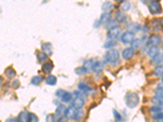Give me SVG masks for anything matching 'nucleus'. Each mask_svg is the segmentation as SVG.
<instances>
[{
	"mask_svg": "<svg viewBox=\"0 0 163 122\" xmlns=\"http://www.w3.org/2000/svg\"><path fill=\"white\" fill-rule=\"evenodd\" d=\"M140 102L139 95L135 92H128L125 96V103L126 107L130 108H134L137 107Z\"/></svg>",
	"mask_w": 163,
	"mask_h": 122,
	"instance_id": "nucleus-1",
	"label": "nucleus"
},
{
	"mask_svg": "<svg viewBox=\"0 0 163 122\" xmlns=\"http://www.w3.org/2000/svg\"><path fill=\"white\" fill-rule=\"evenodd\" d=\"M105 60L110 64H116L118 63L120 58V55L118 51L116 49L108 50L105 55Z\"/></svg>",
	"mask_w": 163,
	"mask_h": 122,
	"instance_id": "nucleus-2",
	"label": "nucleus"
},
{
	"mask_svg": "<svg viewBox=\"0 0 163 122\" xmlns=\"http://www.w3.org/2000/svg\"><path fill=\"white\" fill-rule=\"evenodd\" d=\"M149 11L152 15H158L162 13V9L159 1H151L149 3Z\"/></svg>",
	"mask_w": 163,
	"mask_h": 122,
	"instance_id": "nucleus-3",
	"label": "nucleus"
},
{
	"mask_svg": "<svg viewBox=\"0 0 163 122\" xmlns=\"http://www.w3.org/2000/svg\"><path fill=\"white\" fill-rule=\"evenodd\" d=\"M135 39V33L130 32V31H126L122 34L120 40L122 43L124 44H131L132 41Z\"/></svg>",
	"mask_w": 163,
	"mask_h": 122,
	"instance_id": "nucleus-4",
	"label": "nucleus"
},
{
	"mask_svg": "<svg viewBox=\"0 0 163 122\" xmlns=\"http://www.w3.org/2000/svg\"><path fill=\"white\" fill-rule=\"evenodd\" d=\"M122 33V29L118 26H116L113 29H109L107 33V37L111 40H115L117 38H118Z\"/></svg>",
	"mask_w": 163,
	"mask_h": 122,
	"instance_id": "nucleus-5",
	"label": "nucleus"
},
{
	"mask_svg": "<svg viewBox=\"0 0 163 122\" xmlns=\"http://www.w3.org/2000/svg\"><path fill=\"white\" fill-rule=\"evenodd\" d=\"M161 43V38L157 35H151L148 39V46L150 47H157Z\"/></svg>",
	"mask_w": 163,
	"mask_h": 122,
	"instance_id": "nucleus-6",
	"label": "nucleus"
},
{
	"mask_svg": "<svg viewBox=\"0 0 163 122\" xmlns=\"http://www.w3.org/2000/svg\"><path fill=\"white\" fill-rule=\"evenodd\" d=\"M135 55V50L131 47H126L125 49L122 51V58L126 60H131Z\"/></svg>",
	"mask_w": 163,
	"mask_h": 122,
	"instance_id": "nucleus-7",
	"label": "nucleus"
},
{
	"mask_svg": "<svg viewBox=\"0 0 163 122\" xmlns=\"http://www.w3.org/2000/svg\"><path fill=\"white\" fill-rule=\"evenodd\" d=\"M77 111L78 109L75 108L73 106H70V108H67V110H66V112H65V117L69 120H74L76 116V113H77Z\"/></svg>",
	"mask_w": 163,
	"mask_h": 122,
	"instance_id": "nucleus-8",
	"label": "nucleus"
},
{
	"mask_svg": "<svg viewBox=\"0 0 163 122\" xmlns=\"http://www.w3.org/2000/svg\"><path fill=\"white\" fill-rule=\"evenodd\" d=\"M42 52L45 53L47 56L52 55V46L50 42H44L42 44Z\"/></svg>",
	"mask_w": 163,
	"mask_h": 122,
	"instance_id": "nucleus-9",
	"label": "nucleus"
},
{
	"mask_svg": "<svg viewBox=\"0 0 163 122\" xmlns=\"http://www.w3.org/2000/svg\"><path fill=\"white\" fill-rule=\"evenodd\" d=\"M126 29H127V31H130V32L135 33L140 31L141 29V26H140V24L135 23V22H131V23H129L127 25Z\"/></svg>",
	"mask_w": 163,
	"mask_h": 122,
	"instance_id": "nucleus-10",
	"label": "nucleus"
},
{
	"mask_svg": "<svg viewBox=\"0 0 163 122\" xmlns=\"http://www.w3.org/2000/svg\"><path fill=\"white\" fill-rule=\"evenodd\" d=\"M84 99H82V98H80V97L73 99V100L72 101V106L74 107L75 108H77V109H82V108L84 106Z\"/></svg>",
	"mask_w": 163,
	"mask_h": 122,
	"instance_id": "nucleus-11",
	"label": "nucleus"
},
{
	"mask_svg": "<svg viewBox=\"0 0 163 122\" xmlns=\"http://www.w3.org/2000/svg\"><path fill=\"white\" fill-rule=\"evenodd\" d=\"M66 110H67L66 107L64 104L60 103V104L57 105V107L55 108V115L58 117H62L63 116H65Z\"/></svg>",
	"mask_w": 163,
	"mask_h": 122,
	"instance_id": "nucleus-12",
	"label": "nucleus"
},
{
	"mask_svg": "<svg viewBox=\"0 0 163 122\" xmlns=\"http://www.w3.org/2000/svg\"><path fill=\"white\" fill-rule=\"evenodd\" d=\"M126 14H124L123 12H121V11H117L116 13H115V20L118 22V23L123 24L125 23L126 21Z\"/></svg>",
	"mask_w": 163,
	"mask_h": 122,
	"instance_id": "nucleus-13",
	"label": "nucleus"
},
{
	"mask_svg": "<svg viewBox=\"0 0 163 122\" xmlns=\"http://www.w3.org/2000/svg\"><path fill=\"white\" fill-rule=\"evenodd\" d=\"M78 88L79 90L81 91L82 93H89L90 90H91V88L90 87V86L88 84H87L84 81H82L80 82L79 85H78Z\"/></svg>",
	"mask_w": 163,
	"mask_h": 122,
	"instance_id": "nucleus-14",
	"label": "nucleus"
},
{
	"mask_svg": "<svg viewBox=\"0 0 163 122\" xmlns=\"http://www.w3.org/2000/svg\"><path fill=\"white\" fill-rule=\"evenodd\" d=\"M29 112L27 110H24L22 112H20L19 116H18L17 119L19 122H28L29 121Z\"/></svg>",
	"mask_w": 163,
	"mask_h": 122,
	"instance_id": "nucleus-15",
	"label": "nucleus"
},
{
	"mask_svg": "<svg viewBox=\"0 0 163 122\" xmlns=\"http://www.w3.org/2000/svg\"><path fill=\"white\" fill-rule=\"evenodd\" d=\"M99 22L101 25H107L110 22L111 20V14L110 13H105L103 12L101 16H99Z\"/></svg>",
	"mask_w": 163,
	"mask_h": 122,
	"instance_id": "nucleus-16",
	"label": "nucleus"
},
{
	"mask_svg": "<svg viewBox=\"0 0 163 122\" xmlns=\"http://www.w3.org/2000/svg\"><path fill=\"white\" fill-rule=\"evenodd\" d=\"M151 101L155 104V106L159 107L161 108H163V96L162 95H155L153 97Z\"/></svg>",
	"mask_w": 163,
	"mask_h": 122,
	"instance_id": "nucleus-17",
	"label": "nucleus"
},
{
	"mask_svg": "<svg viewBox=\"0 0 163 122\" xmlns=\"http://www.w3.org/2000/svg\"><path fill=\"white\" fill-rule=\"evenodd\" d=\"M104 69V64L100 61H96L94 63L93 65V71L94 73H96V74H99V73H102V71Z\"/></svg>",
	"mask_w": 163,
	"mask_h": 122,
	"instance_id": "nucleus-18",
	"label": "nucleus"
},
{
	"mask_svg": "<svg viewBox=\"0 0 163 122\" xmlns=\"http://www.w3.org/2000/svg\"><path fill=\"white\" fill-rule=\"evenodd\" d=\"M114 8V4L111 2H105V3L102 4L101 10L105 13H109V12L113 10Z\"/></svg>",
	"mask_w": 163,
	"mask_h": 122,
	"instance_id": "nucleus-19",
	"label": "nucleus"
},
{
	"mask_svg": "<svg viewBox=\"0 0 163 122\" xmlns=\"http://www.w3.org/2000/svg\"><path fill=\"white\" fill-rule=\"evenodd\" d=\"M54 68V64L52 61H48L46 62L43 64V67H42V70L43 71L44 73H51V71Z\"/></svg>",
	"mask_w": 163,
	"mask_h": 122,
	"instance_id": "nucleus-20",
	"label": "nucleus"
},
{
	"mask_svg": "<svg viewBox=\"0 0 163 122\" xmlns=\"http://www.w3.org/2000/svg\"><path fill=\"white\" fill-rule=\"evenodd\" d=\"M94 62L92 60H87L84 62V64H83V67L85 68V69L87 71V73H90L93 69V65Z\"/></svg>",
	"mask_w": 163,
	"mask_h": 122,
	"instance_id": "nucleus-21",
	"label": "nucleus"
},
{
	"mask_svg": "<svg viewBox=\"0 0 163 122\" xmlns=\"http://www.w3.org/2000/svg\"><path fill=\"white\" fill-rule=\"evenodd\" d=\"M45 81H46V83L47 85H49L51 86H55L56 84V82H57V78H56V77L54 75H48L45 79Z\"/></svg>",
	"mask_w": 163,
	"mask_h": 122,
	"instance_id": "nucleus-22",
	"label": "nucleus"
},
{
	"mask_svg": "<svg viewBox=\"0 0 163 122\" xmlns=\"http://www.w3.org/2000/svg\"><path fill=\"white\" fill-rule=\"evenodd\" d=\"M131 3H129L128 1H122L119 5L120 10L122 12H128L131 9Z\"/></svg>",
	"mask_w": 163,
	"mask_h": 122,
	"instance_id": "nucleus-23",
	"label": "nucleus"
},
{
	"mask_svg": "<svg viewBox=\"0 0 163 122\" xmlns=\"http://www.w3.org/2000/svg\"><path fill=\"white\" fill-rule=\"evenodd\" d=\"M61 99L63 103H70V102L72 101V99H73V94H71L70 92L65 91V93L61 96Z\"/></svg>",
	"mask_w": 163,
	"mask_h": 122,
	"instance_id": "nucleus-24",
	"label": "nucleus"
},
{
	"mask_svg": "<svg viewBox=\"0 0 163 122\" xmlns=\"http://www.w3.org/2000/svg\"><path fill=\"white\" fill-rule=\"evenodd\" d=\"M5 75L7 76V77H8V78H12V77H14L16 73V70L13 68L12 67H8L6 69H5Z\"/></svg>",
	"mask_w": 163,
	"mask_h": 122,
	"instance_id": "nucleus-25",
	"label": "nucleus"
},
{
	"mask_svg": "<svg viewBox=\"0 0 163 122\" xmlns=\"http://www.w3.org/2000/svg\"><path fill=\"white\" fill-rule=\"evenodd\" d=\"M152 63L155 64H159V65H160L161 64H162L163 53H159V54H157L154 58H153V60H152Z\"/></svg>",
	"mask_w": 163,
	"mask_h": 122,
	"instance_id": "nucleus-26",
	"label": "nucleus"
},
{
	"mask_svg": "<svg viewBox=\"0 0 163 122\" xmlns=\"http://www.w3.org/2000/svg\"><path fill=\"white\" fill-rule=\"evenodd\" d=\"M157 54H159V50H158L157 47H150L149 51H148V55H149V57H151L152 59L154 58Z\"/></svg>",
	"mask_w": 163,
	"mask_h": 122,
	"instance_id": "nucleus-27",
	"label": "nucleus"
},
{
	"mask_svg": "<svg viewBox=\"0 0 163 122\" xmlns=\"http://www.w3.org/2000/svg\"><path fill=\"white\" fill-rule=\"evenodd\" d=\"M153 74L156 77H163V64L157 65L153 70Z\"/></svg>",
	"mask_w": 163,
	"mask_h": 122,
	"instance_id": "nucleus-28",
	"label": "nucleus"
},
{
	"mask_svg": "<svg viewBox=\"0 0 163 122\" xmlns=\"http://www.w3.org/2000/svg\"><path fill=\"white\" fill-rule=\"evenodd\" d=\"M117 44V42L116 40H111V39H109V40L107 41V42L104 44V48L111 50L113 47H115Z\"/></svg>",
	"mask_w": 163,
	"mask_h": 122,
	"instance_id": "nucleus-29",
	"label": "nucleus"
},
{
	"mask_svg": "<svg viewBox=\"0 0 163 122\" xmlns=\"http://www.w3.org/2000/svg\"><path fill=\"white\" fill-rule=\"evenodd\" d=\"M131 48L133 49H140L141 47V45H142V42L139 38H135L134 40L132 41V42L131 43Z\"/></svg>",
	"mask_w": 163,
	"mask_h": 122,
	"instance_id": "nucleus-30",
	"label": "nucleus"
},
{
	"mask_svg": "<svg viewBox=\"0 0 163 122\" xmlns=\"http://www.w3.org/2000/svg\"><path fill=\"white\" fill-rule=\"evenodd\" d=\"M43 80V78L42 76H35V77H33L32 79H31V84L34 85V86H38L39 84H41Z\"/></svg>",
	"mask_w": 163,
	"mask_h": 122,
	"instance_id": "nucleus-31",
	"label": "nucleus"
},
{
	"mask_svg": "<svg viewBox=\"0 0 163 122\" xmlns=\"http://www.w3.org/2000/svg\"><path fill=\"white\" fill-rule=\"evenodd\" d=\"M37 59L39 63H43V62L47 60L48 56L43 52H38L37 53Z\"/></svg>",
	"mask_w": 163,
	"mask_h": 122,
	"instance_id": "nucleus-32",
	"label": "nucleus"
},
{
	"mask_svg": "<svg viewBox=\"0 0 163 122\" xmlns=\"http://www.w3.org/2000/svg\"><path fill=\"white\" fill-rule=\"evenodd\" d=\"M83 116H84V112L82 111V109H78L77 113H76L75 118H74L73 121H81V120L83 118Z\"/></svg>",
	"mask_w": 163,
	"mask_h": 122,
	"instance_id": "nucleus-33",
	"label": "nucleus"
},
{
	"mask_svg": "<svg viewBox=\"0 0 163 122\" xmlns=\"http://www.w3.org/2000/svg\"><path fill=\"white\" fill-rule=\"evenodd\" d=\"M74 72H75L77 75L79 76H83L87 73V71H86V69H85V68L83 66H80V67L76 68Z\"/></svg>",
	"mask_w": 163,
	"mask_h": 122,
	"instance_id": "nucleus-34",
	"label": "nucleus"
},
{
	"mask_svg": "<svg viewBox=\"0 0 163 122\" xmlns=\"http://www.w3.org/2000/svg\"><path fill=\"white\" fill-rule=\"evenodd\" d=\"M117 21L116 20H111L110 22L106 25V29H113V28H114V27L117 26Z\"/></svg>",
	"mask_w": 163,
	"mask_h": 122,
	"instance_id": "nucleus-35",
	"label": "nucleus"
},
{
	"mask_svg": "<svg viewBox=\"0 0 163 122\" xmlns=\"http://www.w3.org/2000/svg\"><path fill=\"white\" fill-rule=\"evenodd\" d=\"M149 111H150V112H151V113H153V114L160 113V112H162V108H159V107H157V106H153V107L150 108Z\"/></svg>",
	"mask_w": 163,
	"mask_h": 122,
	"instance_id": "nucleus-36",
	"label": "nucleus"
},
{
	"mask_svg": "<svg viewBox=\"0 0 163 122\" xmlns=\"http://www.w3.org/2000/svg\"><path fill=\"white\" fill-rule=\"evenodd\" d=\"M28 122H38V116H36L34 113H29V121Z\"/></svg>",
	"mask_w": 163,
	"mask_h": 122,
	"instance_id": "nucleus-37",
	"label": "nucleus"
},
{
	"mask_svg": "<svg viewBox=\"0 0 163 122\" xmlns=\"http://www.w3.org/2000/svg\"><path fill=\"white\" fill-rule=\"evenodd\" d=\"M113 114H114V116L115 120H116L117 121H121L122 120V117L121 116V114L118 112H117L116 110H113Z\"/></svg>",
	"mask_w": 163,
	"mask_h": 122,
	"instance_id": "nucleus-38",
	"label": "nucleus"
},
{
	"mask_svg": "<svg viewBox=\"0 0 163 122\" xmlns=\"http://www.w3.org/2000/svg\"><path fill=\"white\" fill-rule=\"evenodd\" d=\"M163 118V112H160V113H157V114H153L152 115V119L153 120H156V121H159V120L162 119Z\"/></svg>",
	"mask_w": 163,
	"mask_h": 122,
	"instance_id": "nucleus-39",
	"label": "nucleus"
},
{
	"mask_svg": "<svg viewBox=\"0 0 163 122\" xmlns=\"http://www.w3.org/2000/svg\"><path fill=\"white\" fill-rule=\"evenodd\" d=\"M55 116L54 114H49L46 118V121L47 122H55Z\"/></svg>",
	"mask_w": 163,
	"mask_h": 122,
	"instance_id": "nucleus-40",
	"label": "nucleus"
},
{
	"mask_svg": "<svg viewBox=\"0 0 163 122\" xmlns=\"http://www.w3.org/2000/svg\"><path fill=\"white\" fill-rule=\"evenodd\" d=\"M155 94L163 96V86H157V90H155Z\"/></svg>",
	"mask_w": 163,
	"mask_h": 122,
	"instance_id": "nucleus-41",
	"label": "nucleus"
},
{
	"mask_svg": "<svg viewBox=\"0 0 163 122\" xmlns=\"http://www.w3.org/2000/svg\"><path fill=\"white\" fill-rule=\"evenodd\" d=\"M65 93V90H61V89H59L56 92H55V95L57 96V97H60V98H61V96L63 95Z\"/></svg>",
	"mask_w": 163,
	"mask_h": 122,
	"instance_id": "nucleus-42",
	"label": "nucleus"
},
{
	"mask_svg": "<svg viewBox=\"0 0 163 122\" xmlns=\"http://www.w3.org/2000/svg\"><path fill=\"white\" fill-rule=\"evenodd\" d=\"M12 86H13L14 88L19 87V86H20V81H19V80L18 79H15L13 82H12Z\"/></svg>",
	"mask_w": 163,
	"mask_h": 122,
	"instance_id": "nucleus-43",
	"label": "nucleus"
},
{
	"mask_svg": "<svg viewBox=\"0 0 163 122\" xmlns=\"http://www.w3.org/2000/svg\"><path fill=\"white\" fill-rule=\"evenodd\" d=\"M55 122H68V121H67V118H66V117L62 116V117H59L58 119L55 120Z\"/></svg>",
	"mask_w": 163,
	"mask_h": 122,
	"instance_id": "nucleus-44",
	"label": "nucleus"
},
{
	"mask_svg": "<svg viewBox=\"0 0 163 122\" xmlns=\"http://www.w3.org/2000/svg\"><path fill=\"white\" fill-rule=\"evenodd\" d=\"M5 122H19V121H18L17 118H13V117H12V118H8Z\"/></svg>",
	"mask_w": 163,
	"mask_h": 122,
	"instance_id": "nucleus-45",
	"label": "nucleus"
},
{
	"mask_svg": "<svg viewBox=\"0 0 163 122\" xmlns=\"http://www.w3.org/2000/svg\"><path fill=\"white\" fill-rule=\"evenodd\" d=\"M100 25H101V24L99 22V20H96V21H95V23H94V27H95V28H99V26Z\"/></svg>",
	"mask_w": 163,
	"mask_h": 122,
	"instance_id": "nucleus-46",
	"label": "nucleus"
},
{
	"mask_svg": "<svg viewBox=\"0 0 163 122\" xmlns=\"http://www.w3.org/2000/svg\"><path fill=\"white\" fill-rule=\"evenodd\" d=\"M160 23H161V25L163 27V17L160 20Z\"/></svg>",
	"mask_w": 163,
	"mask_h": 122,
	"instance_id": "nucleus-47",
	"label": "nucleus"
},
{
	"mask_svg": "<svg viewBox=\"0 0 163 122\" xmlns=\"http://www.w3.org/2000/svg\"><path fill=\"white\" fill-rule=\"evenodd\" d=\"M157 122H163V118H162V119L159 120V121H157Z\"/></svg>",
	"mask_w": 163,
	"mask_h": 122,
	"instance_id": "nucleus-48",
	"label": "nucleus"
},
{
	"mask_svg": "<svg viewBox=\"0 0 163 122\" xmlns=\"http://www.w3.org/2000/svg\"><path fill=\"white\" fill-rule=\"evenodd\" d=\"M162 84H163V77H162Z\"/></svg>",
	"mask_w": 163,
	"mask_h": 122,
	"instance_id": "nucleus-49",
	"label": "nucleus"
},
{
	"mask_svg": "<svg viewBox=\"0 0 163 122\" xmlns=\"http://www.w3.org/2000/svg\"><path fill=\"white\" fill-rule=\"evenodd\" d=\"M162 51H163V43H162Z\"/></svg>",
	"mask_w": 163,
	"mask_h": 122,
	"instance_id": "nucleus-50",
	"label": "nucleus"
}]
</instances>
